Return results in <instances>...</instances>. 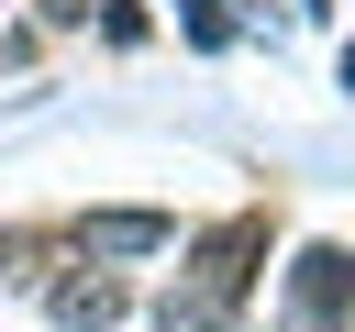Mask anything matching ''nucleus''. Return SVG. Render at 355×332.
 <instances>
[{
    "label": "nucleus",
    "mask_w": 355,
    "mask_h": 332,
    "mask_svg": "<svg viewBox=\"0 0 355 332\" xmlns=\"http://www.w3.org/2000/svg\"><path fill=\"white\" fill-rule=\"evenodd\" d=\"M288 332H355V255L311 243L288 277Z\"/></svg>",
    "instance_id": "2"
},
{
    "label": "nucleus",
    "mask_w": 355,
    "mask_h": 332,
    "mask_svg": "<svg viewBox=\"0 0 355 332\" xmlns=\"http://www.w3.org/2000/svg\"><path fill=\"white\" fill-rule=\"evenodd\" d=\"M89 11H100V0H44V22H89Z\"/></svg>",
    "instance_id": "5"
},
{
    "label": "nucleus",
    "mask_w": 355,
    "mask_h": 332,
    "mask_svg": "<svg viewBox=\"0 0 355 332\" xmlns=\"http://www.w3.org/2000/svg\"><path fill=\"white\" fill-rule=\"evenodd\" d=\"M44 310H55V332H111V321H122V277L89 255L78 277H55V288H44Z\"/></svg>",
    "instance_id": "4"
},
{
    "label": "nucleus",
    "mask_w": 355,
    "mask_h": 332,
    "mask_svg": "<svg viewBox=\"0 0 355 332\" xmlns=\"http://www.w3.org/2000/svg\"><path fill=\"white\" fill-rule=\"evenodd\" d=\"M255 255H266V221H255V210L211 221V232H200V255H189V277L155 299V332H222V321L244 310V277H255Z\"/></svg>",
    "instance_id": "1"
},
{
    "label": "nucleus",
    "mask_w": 355,
    "mask_h": 332,
    "mask_svg": "<svg viewBox=\"0 0 355 332\" xmlns=\"http://www.w3.org/2000/svg\"><path fill=\"white\" fill-rule=\"evenodd\" d=\"M344 89H355V55H344Z\"/></svg>",
    "instance_id": "6"
},
{
    "label": "nucleus",
    "mask_w": 355,
    "mask_h": 332,
    "mask_svg": "<svg viewBox=\"0 0 355 332\" xmlns=\"http://www.w3.org/2000/svg\"><path fill=\"white\" fill-rule=\"evenodd\" d=\"M166 243H178L166 210H89V221H78V255H100V266H122V255H166Z\"/></svg>",
    "instance_id": "3"
}]
</instances>
